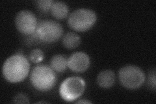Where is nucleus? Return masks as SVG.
<instances>
[{
  "label": "nucleus",
  "instance_id": "obj_1",
  "mask_svg": "<svg viewBox=\"0 0 156 104\" xmlns=\"http://www.w3.org/2000/svg\"><path fill=\"white\" fill-rule=\"evenodd\" d=\"M30 70L28 59L22 53H16L9 57L3 66V75L11 83H18L25 80Z\"/></svg>",
  "mask_w": 156,
  "mask_h": 104
},
{
  "label": "nucleus",
  "instance_id": "obj_2",
  "mask_svg": "<svg viewBox=\"0 0 156 104\" xmlns=\"http://www.w3.org/2000/svg\"><path fill=\"white\" fill-rule=\"evenodd\" d=\"M30 81L37 90L45 92L54 87L57 81L55 71L46 64H38L33 68Z\"/></svg>",
  "mask_w": 156,
  "mask_h": 104
},
{
  "label": "nucleus",
  "instance_id": "obj_3",
  "mask_svg": "<svg viewBox=\"0 0 156 104\" xmlns=\"http://www.w3.org/2000/svg\"><path fill=\"white\" fill-rule=\"evenodd\" d=\"M96 19V14L92 10L79 9L70 14L68 17V23L73 30L84 32L94 26Z\"/></svg>",
  "mask_w": 156,
  "mask_h": 104
},
{
  "label": "nucleus",
  "instance_id": "obj_4",
  "mask_svg": "<svg viewBox=\"0 0 156 104\" xmlns=\"http://www.w3.org/2000/svg\"><path fill=\"white\" fill-rule=\"evenodd\" d=\"M119 77L121 85L130 90L139 88L145 81L144 72L135 65H128L121 68L119 72Z\"/></svg>",
  "mask_w": 156,
  "mask_h": 104
},
{
  "label": "nucleus",
  "instance_id": "obj_5",
  "mask_svg": "<svg viewBox=\"0 0 156 104\" xmlns=\"http://www.w3.org/2000/svg\"><path fill=\"white\" fill-rule=\"evenodd\" d=\"M35 33L40 41L53 43L62 37L63 28L59 23L55 20H44L38 23Z\"/></svg>",
  "mask_w": 156,
  "mask_h": 104
},
{
  "label": "nucleus",
  "instance_id": "obj_6",
  "mask_svg": "<svg viewBox=\"0 0 156 104\" xmlns=\"http://www.w3.org/2000/svg\"><path fill=\"white\" fill-rule=\"evenodd\" d=\"M85 86V81L80 77H68L60 86V95L64 100L73 102L83 94Z\"/></svg>",
  "mask_w": 156,
  "mask_h": 104
},
{
  "label": "nucleus",
  "instance_id": "obj_7",
  "mask_svg": "<svg viewBox=\"0 0 156 104\" xmlns=\"http://www.w3.org/2000/svg\"><path fill=\"white\" fill-rule=\"evenodd\" d=\"M15 25L20 33L29 36L36 32L38 22L35 15L32 12L23 10L16 14Z\"/></svg>",
  "mask_w": 156,
  "mask_h": 104
},
{
  "label": "nucleus",
  "instance_id": "obj_8",
  "mask_svg": "<svg viewBox=\"0 0 156 104\" xmlns=\"http://www.w3.org/2000/svg\"><path fill=\"white\" fill-rule=\"evenodd\" d=\"M90 58L84 52H76L68 57V67L76 73L85 72L90 66Z\"/></svg>",
  "mask_w": 156,
  "mask_h": 104
},
{
  "label": "nucleus",
  "instance_id": "obj_9",
  "mask_svg": "<svg viewBox=\"0 0 156 104\" xmlns=\"http://www.w3.org/2000/svg\"><path fill=\"white\" fill-rule=\"evenodd\" d=\"M97 84L103 88H109L114 85L115 73L111 70H105L99 73L96 79Z\"/></svg>",
  "mask_w": 156,
  "mask_h": 104
},
{
  "label": "nucleus",
  "instance_id": "obj_10",
  "mask_svg": "<svg viewBox=\"0 0 156 104\" xmlns=\"http://www.w3.org/2000/svg\"><path fill=\"white\" fill-rule=\"evenodd\" d=\"M51 13L53 17L61 20L67 17L69 9L66 3L62 2H54L51 8Z\"/></svg>",
  "mask_w": 156,
  "mask_h": 104
},
{
  "label": "nucleus",
  "instance_id": "obj_11",
  "mask_svg": "<svg viewBox=\"0 0 156 104\" xmlns=\"http://www.w3.org/2000/svg\"><path fill=\"white\" fill-rule=\"evenodd\" d=\"M50 67L57 72H63L68 67V59L62 55H55L50 60Z\"/></svg>",
  "mask_w": 156,
  "mask_h": 104
},
{
  "label": "nucleus",
  "instance_id": "obj_12",
  "mask_svg": "<svg viewBox=\"0 0 156 104\" xmlns=\"http://www.w3.org/2000/svg\"><path fill=\"white\" fill-rule=\"evenodd\" d=\"M62 44L67 49H74L81 44V38L74 32L67 33L62 38Z\"/></svg>",
  "mask_w": 156,
  "mask_h": 104
},
{
  "label": "nucleus",
  "instance_id": "obj_13",
  "mask_svg": "<svg viewBox=\"0 0 156 104\" xmlns=\"http://www.w3.org/2000/svg\"><path fill=\"white\" fill-rule=\"evenodd\" d=\"M53 3L54 2L51 0H38L35 2L36 7L43 13H47L50 11Z\"/></svg>",
  "mask_w": 156,
  "mask_h": 104
},
{
  "label": "nucleus",
  "instance_id": "obj_14",
  "mask_svg": "<svg viewBox=\"0 0 156 104\" xmlns=\"http://www.w3.org/2000/svg\"><path fill=\"white\" fill-rule=\"evenodd\" d=\"M29 59L34 63H38L44 59V53L40 49H34L29 53Z\"/></svg>",
  "mask_w": 156,
  "mask_h": 104
},
{
  "label": "nucleus",
  "instance_id": "obj_15",
  "mask_svg": "<svg viewBox=\"0 0 156 104\" xmlns=\"http://www.w3.org/2000/svg\"><path fill=\"white\" fill-rule=\"evenodd\" d=\"M13 102L15 103H29L28 97L23 93H19L13 98Z\"/></svg>",
  "mask_w": 156,
  "mask_h": 104
},
{
  "label": "nucleus",
  "instance_id": "obj_16",
  "mask_svg": "<svg viewBox=\"0 0 156 104\" xmlns=\"http://www.w3.org/2000/svg\"><path fill=\"white\" fill-rule=\"evenodd\" d=\"M148 85L149 87L155 91V68L151 70L148 76Z\"/></svg>",
  "mask_w": 156,
  "mask_h": 104
},
{
  "label": "nucleus",
  "instance_id": "obj_17",
  "mask_svg": "<svg viewBox=\"0 0 156 104\" xmlns=\"http://www.w3.org/2000/svg\"><path fill=\"white\" fill-rule=\"evenodd\" d=\"M76 103H92V102L89 100H79L76 102Z\"/></svg>",
  "mask_w": 156,
  "mask_h": 104
}]
</instances>
